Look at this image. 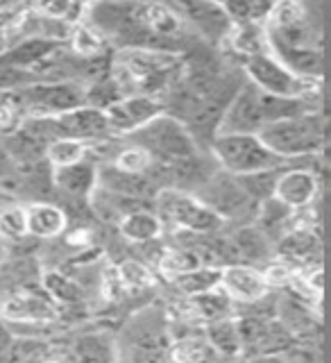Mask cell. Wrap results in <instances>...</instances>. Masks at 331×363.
Returning a JSON list of instances; mask_svg holds the SVG:
<instances>
[{
	"label": "cell",
	"mask_w": 331,
	"mask_h": 363,
	"mask_svg": "<svg viewBox=\"0 0 331 363\" xmlns=\"http://www.w3.org/2000/svg\"><path fill=\"white\" fill-rule=\"evenodd\" d=\"M270 55L295 75L322 79V32L313 26L304 3H272L266 16Z\"/></svg>",
	"instance_id": "cell-1"
},
{
	"label": "cell",
	"mask_w": 331,
	"mask_h": 363,
	"mask_svg": "<svg viewBox=\"0 0 331 363\" xmlns=\"http://www.w3.org/2000/svg\"><path fill=\"white\" fill-rule=\"evenodd\" d=\"M259 139L268 145L277 157L295 162V159L315 157L325 150L327 132H325V116L320 111H309L302 116H293L286 121L266 125L259 132Z\"/></svg>",
	"instance_id": "cell-2"
},
{
	"label": "cell",
	"mask_w": 331,
	"mask_h": 363,
	"mask_svg": "<svg viewBox=\"0 0 331 363\" xmlns=\"http://www.w3.org/2000/svg\"><path fill=\"white\" fill-rule=\"evenodd\" d=\"M209 147L220 170L234 177L281 170L291 164L268 150V145L259 139V134H215Z\"/></svg>",
	"instance_id": "cell-3"
},
{
	"label": "cell",
	"mask_w": 331,
	"mask_h": 363,
	"mask_svg": "<svg viewBox=\"0 0 331 363\" xmlns=\"http://www.w3.org/2000/svg\"><path fill=\"white\" fill-rule=\"evenodd\" d=\"M130 139L134 141V145L150 152L157 166L168 168L200 157V145L186 130V125L175 116H168V113L157 116L145 128L134 132Z\"/></svg>",
	"instance_id": "cell-4"
},
{
	"label": "cell",
	"mask_w": 331,
	"mask_h": 363,
	"mask_svg": "<svg viewBox=\"0 0 331 363\" xmlns=\"http://www.w3.org/2000/svg\"><path fill=\"white\" fill-rule=\"evenodd\" d=\"M241 71L245 82L259 89L261 94L277 96V98L320 100L322 79H306L295 75L270 52L247 57V60L241 62Z\"/></svg>",
	"instance_id": "cell-5"
},
{
	"label": "cell",
	"mask_w": 331,
	"mask_h": 363,
	"mask_svg": "<svg viewBox=\"0 0 331 363\" xmlns=\"http://www.w3.org/2000/svg\"><path fill=\"white\" fill-rule=\"evenodd\" d=\"M155 204H157L155 213L159 216V220L164 223V227L168 223L181 232L207 236V234H215L218 230H223V225H225L218 216L209 207H204V204L189 191L166 186L155 196Z\"/></svg>",
	"instance_id": "cell-6"
},
{
	"label": "cell",
	"mask_w": 331,
	"mask_h": 363,
	"mask_svg": "<svg viewBox=\"0 0 331 363\" xmlns=\"http://www.w3.org/2000/svg\"><path fill=\"white\" fill-rule=\"evenodd\" d=\"M26 116L55 118L60 113L73 111L86 105V86L75 79H60V82H32L16 91Z\"/></svg>",
	"instance_id": "cell-7"
},
{
	"label": "cell",
	"mask_w": 331,
	"mask_h": 363,
	"mask_svg": "<svg viewBox=\"0 0 331 363\" xmlns=\"http://www.w3.org/2000/svg\"><path fill=\"white\" fill-rule=\"evenodd\" d=\"M193 196L204 207H209L223 223L254 218L257 213V204L247 198V193L241 189L238 179L230 173H225V170H215L202 186L193 191Z\"/></svg>",
	"instance_id": "cell-8"
},
{
	"label": "cell",
	"mask_w": 331,
	"mask_h": 363,
	"mask_svg": "<svg viewBox=\"0 0 331 363\" xmlns=\"http://www.w3.org/2000/svg\"><path fill=\"white\" fill-rule=\"evenodd\" d=\"M264 128L266 116L261 107V91L243 82L225 107L215 134H259Z\"/></svg>",
	"instance_id": "cell-9"
},
{
	"label": "cell",
	"mask_w": 331,
	"mask_h": 363,
	"mask_svg": "<svg viewBox=\"0 0 331 363\" xmlns=\"http://www.w3.org/2000/svg\"><path fill=\"white\" fill-rule=\"evenodd\" d=\"M102 111H105L111 134L132 136L134 132L145 128L150 121L162 116L164 102L162 98H152V96H123Z\"/></svg>",
	"instance_id": "cell-10"
},
{
	"label": "cell",
	"mask_w": 331,
	"mask_h": 363,
	"mask_svg": "<svg viewBox=\"0 0 331 363\" xmlns=\"http://www.w3.org/2000/svg\"><path fill=\"white\" fill-rule=\"evenodd\" d=\"M0 318L7 325L45 327L60 320V309L43 293L23 289L14 291L0 304Z\"/></svg>",
	"instance_id": "cell-11"
},
{
	"label": "cell",
	"mask_w": 331,
	"mask_h": 363,
	"mask_svg": "<svg viewBox=\"0 0 331 363\" xmlns=\"http://www.w3.org/2000/svg\"><path fill=\"white\" fill-rule=\"evenodd\" d=\"M318 191H320V177L311 168H286L281 170L272 198L281 202L284 207L291 211L309 209L318 200Z\"/></svg>",
	"instance_id": "cell-12"
},
{
	"label": "cell",
	"mask_w": 331,
	"mask_h": 363,
	"mask_svg": "<svg viewBox=\"0 0 331 363\" xmlns=\"http://www.w3.org/2000/svg\"><path fill=\"white\" fill-rule=\"evenodd\" d=\"M57 139H75V141H98L102 136L111 134L109 125L105 118V111L96 109V107H77L73 111L60 113V116L52 118Z\"/></svg>",
	"instance_id": "cell-13"
},
{
	"label": "cell",
	"mask_w": 331,
	"mask_h": 363,
	"mask_svg": "<svg viewBox=\"0 0 331 363\" xmlns=\"http://www.w3.org/2000/svg\"><path fill=\"white\" fill-rule=\"evenodd\" d=\"M220 289L238 304H257L266 300L270 289L261 270L247 264H230L220 270Z\"/></svg>",
	"instance_id": "cell-14"
},
{
	"label": "cell",
	"mask_w": 331,
	"mask_h": 363,
	"mask_svg": "<svg viewBox=\"0 0 331 363\" xmlns=\"http://www.w3.org/2000/svg\"><path fill=\"white\" fill-rule=\"evenodd\" d=\"M173 7L177 9L181 21L191 23L202 34V39H207L213 45L225 43L227 34L232 30V23L220 3H177Z\"/></svg>",
	"instance_id": "cell-15"
},
{
	"label": "cell",
	"mask_w": 331,
	"mask_h": 363,
	"mask_svg": "<svg viewBox=\"0 0 331 363\" xmlns=\"http://www.w3.org/2000/svg\"><path fill=\"white\" fill-rule=\"evenodd\" d=\"M52 184L75 200H91L94 191L98 189V166L89 159L75 166L52 168Z\"/></svg>",
	"instance_id": "cell-16"
},
{
	"label": "cell",
	"mask_w": 331,
	"mask_h": 363,
	"mask_svg": "<svg viewBox=\"0 0 331 363\" xmlns=\"http://www.w3.org/2000/svg\"><path fill=\"white\" fill-rule=\"evenodd\" d=\"M28 213V234L41 241L60 238L66 232L68 216L55 202H32L26 207Z\"/></svg>",
	"instance_id": "cell-17"
},
{
	"label": "cell",
	"mask_w": 331,
	"mask_h": 363,
	"mask_svg": "<svg viewBox=\"0 0 331 363\" xmlns=\"http://www.w3.org/2000/svg\"><path fill=\"white\" fill-rule=\"evenodd\" d=\"M272 252L302 268L304 261H311L313 255L320 252V230H288L272 245Z\"/></svg>",
	"instance_id": "cell-18"
},
{
	"label": "cell",
	"mask_w": 331,
	"mask_h": 363,
	"mask_svg": "<svg viewBox=\"0 0 331 363\" xmlns=\"http://www.w3.org/2000/svg\"><path fill=\"white\" fill-rule=\"evenodd\" d=\"M141 21H143V28L150 32L157 41H162V39L175 41L186 28V23L181 21L177 9L166 3L141 5Z\"/></svg>",
	"instance_id": "cell-19"
},
{
	"label": "cell",
	"mask_w": 331,
	"mask_h": 363,
	"mask_svg": "<svg viewBox=\"0 0 331 363\" xmlns=\"http://www.w3.org/2000/svg\"><path fill=\"white\" fill-rule=\"evenodd\" d=\"M204 340L213 350V354H218L220 359H241L243 357V345L241 336H238L236 318H223V320L207 323L202 329Z\"/></svg>",
	"instance_id": "cell-20"
},
{
	"label": "cell",
	"mask_w": 331,
	"mask_h": 363,
	"mask_svg": "<svg viewBox=\"0 0 331 363\" xmlns=\"http://www.w3.org/2000/svg\"><path fill=\"white\" fill-rule=\"evenodd\" d=\"M234 55L241 57V62L247 57L270 52L268 48V34L264 23H243V26H232L230 34H227L225 43Z\"/></svg>",
	"instance_id": "cell-21"
},
{
	"label": "cell",
	"mask_w": 331,
	"mask_h": 363,
	"mask_svg": "<svg viewBox=\"0 0 331 363\" xmlns=\"http://www.w3.org/2000/svg\"><path fill=\"white\" fill-rule=\"evenodd\" d=\"M118 232L123 238H128L130 243L143 245V243L157 241V238L162 236L164 223L159 220V216L155 211L139 209V211H132L128 216H123L120 223H118Z\"/></svg>",
	"instance_id": "cell-22"
},
{
	"label": "cell",
	"mask_w": 331,
	"mask_h": 363,
	"mask_svg": "<svg viewBox=\"0 0 331 363\" xmlns=\"http://www.w3.org/2000/svg\"><path fill=\"white\" fill-rule=\"evenodd\" d=\"M189 313L193 323H213L223 320V318H232V306L234 302L227 298L223 289H213L209 293L196 295V298H186Z\"/></svg>",
	"instance_id": "cell-23"
},
{
	"label": "cell",
	"mask_w": 331,
	"mask_h": 363,
	"mask_svg": "<svg viewBox=\"0 0 331 363\" xmlns=\"http://www.w3.org/2000/svg\"><path fill=\"white\" fill-rule=\"evenodd\" d=\"M39 284L45 291L43 295L55 306H75L77 302H82V286L66 272L43 270L39 275Z\"/></svg>",
	"instance_id": "cell-24"
},
{
	"label": "cell",
	"mask_w": 331,
	"mask_h": 363,
	"mask_svg": "<svg viewBox=\"0 0 331 363\" xmlns=\"http://www.w3.org/2000/svg\"><path fill=\"white\" fill-rule=\"evenodd\" d=\"M230 243L241 261H266L272 255V243L252 223L238 227L234 236L230 238Z\"/></svg>",
	"instance_id": "cell-25"
},
{
	"label": "cell",
	"mask_w": 331,
	"mask_h": 363,
	"mask_svg": "<svg viewBox=\"0 0 331 363\" xmlns=\"http://www.w3.org/2000/svg\"><path fill=\"white\" fill-rule=\"evenodd\" d=\"M213 350L204 340V336H181L170 340V345L166 350V363H211Z\"/></svg>",
	"instance_id": "cell-26"
},
{
	"label": "cell",
	"mask_w": 331,
	"mask_h": 363,
	"mask_svg": "<svg viewBox=\"0 0 331 363\" xmlns=\"http://www.w3.org/2000/svg\"><path fill=\"white\" fill-rule=\"evenodd\" d=\"M75 363H116V345L105 334H82L73 345Z\"/></svg>",
	"instance_id": "cell-27"
},
{
	"label": "cell",
	"mask_w": 331,
	"mask_h": 363,
	"mask_svg": "<svg viewBox=\"0 0 331 363\" xmlns=\"http://www.w3.org/2000/svg\"><path fill=\"white\" fill-rule=\"evenodd\" d=\"M202 264V257L196 252L193 247H173V250H164L162 257L157 261V270L162 272V277L168 281H173L186 272L198 270Z\"/></svg>",
	"instance_id": "cell-28"
},
{
	"label": "cell",
	"mask_w": 331,
	"mask_h": 363,
	"mask_svg": "<svg viewBox=\"0 0 331 363\" xmlns=\"http://www.w3.org/2000/svg\"><path fill=\"white\" fill-rule=\"evenodd\" d=\"M220 270L223 268H213V266H200L198 270L186 272L170 284L184 295V298H196V295L209 293L213 289H220Z\"/></svg>",
	"instance_id": "cell-29"
},
{
	"label": "cell",
	"mask_w": 331,
	"mask_h": 363,
	"mask_svg": "<svg viewBox=\"0 0 331 363\" xmlns=\"http://www.w3.org/2000/svg\"><path fill=\"white\" fill-rule=\"evenodd\" d=\"M68 43H71V52L77 60H84V62H91V60H100L102 57V50H105L107 41L102 39V34L91 28L89 23H79L71 30V37H68Z\"/></svg>",
	"instance_id": "cell-30"
},
{
	"label": "cell",
	"mask_w": 331,
	"mask_h": 363,
	"mask_svg": "<svg viewBox=\"0 0 331 363\" xmlns=\"http://www.w3.org/2000/svg\"><path fill=\"white\" fill-rule=\"evenodd\" d=\"M91 152V143L75 141V139H55L45 147V162L50 168H66L84 162Z\"/></svg>",
	"instance_id": "cell-31"
},
{
	"label": "cell",
	"mask_w": 331,
	"mask_h": 363,
	"mask_svg": "<svg viewBox=\"0 0 331 363\" xmlns=\"http://www.w3.org/2000/svg\"><path fill=\"white\" fill-rule=\"evenodd\" d=\"M30 16H32V5H23V3L0 5V41L7 45L14 39H23Z\"/></svg>",
	"instance_id": "cell-32"
},
{
	"label": "cell",
	"mask_w": 331,
	"mask_h": 363,
	"mask_svg": "<svg viewBox=\"0 0 331 363\" xmlns=\"http://www.w3.org/2000/svg\"><path fill=\"white\" fill-rule=\"evenodd\" d=\"M109 164L116 170H123V173H130V175H145V173H150L152 166H155L150 152L143 150V147H139V145L120 147Z\"/></svg>",
	"instance_id": "cell-33"
},
{
	"label": "cell",
	"mask_w": 331,
	"mask_h": 363,
	"mask_svg": "<svg viewBox=\"0 0 331 363\" xmlns=\"http://www.w3.org/2000/svg\"><path fill=\"white\" fill-rule=\"evenodd\" d=\"M48 354V347L41 340L34 338H16L11 340V345L0 359V363H39Z\"/></svg>",
	"instance_id": "cell-34"
},
{
	"label": "cell",
	"mask_w": 331,
	"mask_h": 363,
	"mask_svg": "<svg viewBox=\"0 0 331 363\" xmlns=\"http://www.w3.org/2000/svg\"><path fill=\"white\" fill-rule=\"evenodd\" d=\"M28 213L21 204H9L0 209V238L5 241H23L28 238Z\"/></svg>",
	"instance_id": "cell-35"
},
{
	"label": "cell",
	"mask_w": 331,
	"mask_h": 363,
	"mask_svg": "<svg viewBox=\"0 0 331 363\" xmlns=\"http://www.w3.org/2000/svg\"><path fill=\"white\" fill-rule=\"evenodd\" d=\"M118 275L125 291H147L155 286V272L141 261H123V264H118Z\"/></svg>",
	"instance_id": "cell-36"
},
{
	"label": "cell",
	"mask_w": 331,
	"mask_h": 363,
	"mask_svg": "<svg viewBox=\"0 0 331 363\" xmlns=\"http://www.w3.org/2000/svg\"><path fill=\"white\" fill-rule=\"evenodd\" d=\"M32 82H39V77L23 71V68H11V66H0V94H14V91L28 86Z\"/></svg>",
	"instance_id": "cell-37"
},
{
	"label": "cell",
	"mask_w": 331,
	"mask_h": 363,
	"mask_svg": "<svg viewBox=\"0 0 331 363\" xmlns=\"http://www.w3.org/2000/svg\"><path fill=\"white\" fill-rule=\"evenodd\" d=\"M100 293H102V298H105L107 302H118L120 298H125V286H123V281H120V275H118V266L116 264H109L102 268L100 272Z\"/></svg>",
	"instance_id": "cell-38"
},
{
	"label": "cell",
	"mask_w": 331,
	"mask_h": 363,
	"mask_svg": "<svg viewBox=\"0 0 331 363\" xmlns=\"http://www.w3.org/2000/svg\"><path fill=\"white\" fill-rule=\"evenodd\" d=\"M11 340H14V334H11V329L0 320V359L7 352V347L11 345Z\"/></svg>",
	"instance_id": "cell-39"
},
{
	"label": "cell",
	"mask_w": 331,
	"mask_h": 363,
	"mask_svg": "<svg viewBox=\"0 0 331 363\" xmlns=\"http://www.w3.org/2000/svg\"><path fill=\"white\" fill-rule=\"evenodd\" d=\"M245 363H286L279 354H261V357H249Z\"/></svg>",
	"instance_id": "cell-40"
},
{
	"label": "cell",
	"mask_w": 331,
	"mask_h": 363,
	"mask_svg": "<svg viewBox=\"0 0 331 363\" xmlns=\"http://www.w3.org/2000/svg\"><path fill=\"white\" fill-rule=\"evenodd\" d=\"M39 363H62V361H55V359H43V361H39Z\"/></svg>",
	"instance_id": "cell-41"
}]
</instances>
